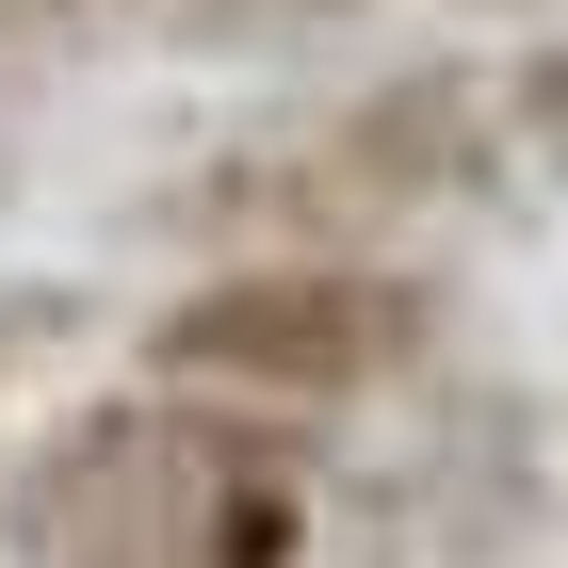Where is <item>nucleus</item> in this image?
Segmentation results:
<instances>
[{
	"label": "nucleus",
	"instance_id": "obj_1",
	"mask_svg": "<svg viewBox=\"0 0 568 568\" xmlns=\"http://www.w3.org/2000/svg\"><path fill=\"white\" fill-rule=\"evenodd\" d=\"M308 423L179 374L82 390L0 455V568H308Z\"/></svg>",
	"mask_w": 568,
	"mask_h": 568
},
{
	"label": "nucleus",
	"instance_id": "obj_2",
	"mask_svg": "<svg viewBox=\"0 0 568 568\" xmlns=\"http://www.w3.org/2000/svg\"><path fill=\"white\" fill-rule=\"evenodd\" d=\"M504 179H520L504 65H390V82L293 114V131H244L212 163H179L146 195V227L212 244V261H276V244H390V227L471 212Z\"/></svg>",
	"mask_w": 568,
	"mask_h": 568
},
{
	"label": "nucleus",
	"instance_id": "obj_3",
	"mask_svg": "<svg viewBox=\"0 0 568 568\" xmlns=\"http://www.w3.org/2000/svg\"><path fill=\"white\" fill-rule=\"evenodd\" d=\"M423 357H438V276L374 261V244L212 261L195 293H163V325H146V374H179V390H244V406H293V423H342V406L406 390Z\"/></svg>",
	"mask_w": 568,
	"mask_h": 568
},
{
	"label": "nucleus",
	"instance_id": "obj_4",
	"mask_svg": "<svg viewBox=\"0 0 568 568\" xmlns=\"http://www.w3.org/2000/svg\"><path fill=\"white\" fill-rule=\"evenodd\" d=\"M98 325L82 276H0V455H17V423H33V390L65 374V342Z\"/></svg>",
	"mask_w": 568,
	"mask_h": 568
},
{
	"label": "nucleus",
	"instance_id": "obj_5",
	"mask_svg": "<svg viewBox=\"0 0 568 568\" xmlns=\"http://www.w3.org/2000/svg\"><path fill=\"white\" fill-rule=\"evenodd\" d=\"M114 33V0H0V179H17V146H33V98L65 82V49Z\"/></svg>",
	"mask_w": 568,
	"mask_h": 568
},
{
	"label": "nucleus",
	"instance_id": "obj_6",
	"mask_svg": "<svg viewBox=\"0 0 568 568\" xmlns=\"http://www.w3.org/2000/svg\"><path fill=\"white\" fill-rule=\"evenodd\" d=\"M504 131H520V179H552V195H568V33L504 49Z\"/></svg>",
	"mask_w": 568,
	"mask_h": 568
},
{
	"label": "nucleus",
	"instance_id": "obj_7",
	"mask_svg": "<svg viewBox=\"0 0 568 568\" xmlns=\"http://www.w3.org/2000/svg\"><path fill=\"white\" fill-rule=\"evenodd\" d=\"M357 0H163V33H325Z\"/></svg>",
	"mask_w": 568,
	"mask_h": 568
}]
</instances>
